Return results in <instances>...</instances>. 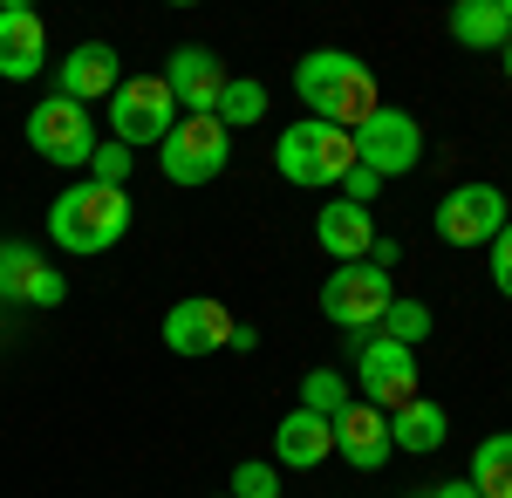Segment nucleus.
Returning a JSON list of instances; mask_svg holds the SVG:
<instances>
[{
  "mask_svg": "<svg viewBox=\"0 0 512 498\" xmlns=\"http://www.w3.org/2000/svg\"><path fill=\"white\" fill-rule=\"evenodd\" d=\"M294 96L308 103L315 123L349 130V137L383 110V89H376V76H369V62L349 55V48H308V55L294 62Z\"/></svg>",
  "mask_w": 512,
  "mask_h": 498,
  "instance_id": "1",
  "label": "nucleus"
},
{
  "mask_svg": "<svg viewBox=\"0 0 512 498\" xmlns=\"http://www.w3.org/2000/svg\"><path fill=\"white\" fill-rule=\"evenodd\" d=\"M123 232H130V192H110V185H69L48 205V239L62 253H110Z\"/></svg>",
  "mask_w": 512,
  "mask_h": 498,
  "instance_id": "2",
  "label": "nucleus"
},
{
  "mask_svg": "<svg viewBox=\"0 0 512 498\" xmlns=\"http://www.w3.org/2000/svg\"><path fill=\"white\" fill-rule=\"evenodd\" d=\"M274 164H280V178L301 185V192H342V178L355 171V137L349 130H328L315 116H301V123L280 130Z\"/></svg>",
  "mask_w": 512,
  "mask_h": 498,
  "instance_id": "3",
  "label": "nucleus"
},
{
  "mask_svg": "<svg viewBox=\"0 0 512 498\" xmlns=\"http://www.w3.org/2000/svg\"><path fill=\"white\" fill-rule=\"evenodd\" d=\"M158 164L171 185H212L226 164H233V130L219 123V116H178L171 123V137L158 144Z\"/></svg>",
  "mask_w": 512,
  "mask_h": 498,
  "instance_id": "4",
  "label": "nucleus"
},
{
  "mask_svg": "<svg viewBox=\"0 0 512 498\" xmlns=\"http://www.w3.org/2000/svg\"><path fill=\"white\" fill-rule=\"evenodd\" d=\"M96 144H103V130H96V123H89V110H82V103H69V96H41L35 110H28V151H35L41 164L89 171Z\"/></svg>",
  "mask_w": 512,
  "mask_h": 498,
  "instance_id": "5",
  "label": "nucleus"
},
{
  "mask_svg": "<svg viewBox=\"0 0 512 498\" xmlns=\"http://www.w3.org/2000/svg\"><path fill=\"white\" fill-rule=\"evenodd\" d=\"M355 164L376 171V178H410L424 164V123L410 110H396V103H383V110L355 130Z\"/></svg>",
  "mask_w": 512,
  "mask_h": 498,
  "instance_id": "6",
  "label": "nucleus"
},
{
  "mask_svg": "<svg viewBox=\"0 0 512 498\" xmlns=\"http://www.w3.org/2000/svg\"><path fill=\"white\" fill-rule=\"evenodd\" d=\"M417 376H424L417 348L383 342V335H362V342H355V389H362V403H376L383 417L417 396Z\"/></svg>",
  "mask_w": 512,
  "mask_h": 498,
  "instance_id": "7",
  "label": "nucleus"
},
{
  "mask_svg": "<svg viewBox=\"0 0 512 498\" xmlns=\"http://www.w3.org/2000/svg\"><path fill=\"white\" fill-rule=\"evenodd\" d=\"M178 123V96L164 89V76H123V89L110 96V137L123 151L137 144H164Z\"/></svg>",
  "mask_w": 512,
  "mask_h": 498,
  "instance_id": "8",
  "label": "nucleus"
},
{
  "mask_svg": "<svg viewBox=\"0 0 512 498\" xmlns=\"http://www.w3.org/2000/svg\"><path fill=\"white\" fill-rule=\"evenodd\" d=\"M396 301L390 273L369 267V260H355V267H335L321 280V314L335 321V328H349V335H369L376 321H383V307Z\"/></svg>",
  "mask_w": 512,
  "mask_h": 498,
  "instance_id": "9",
  "label": "nucleus"
},
{
  "mask_svg": "<svg viewBox=\"0 0 512 498\" xmlns=\"http://www.w3.org/2000/svg\"><path fill=\"white\" fill-rule=\"evenodd\" d=\"M512 226L506 212V192L499 185H451V192L437 198V239L444 246H492L499 232Z\"/></svg>",
  "mask_w": 512,
  "mask_h": 498,
  "instance_id": "10",
  "label": "nucleus"
},
{
  "mask_svg": "<svg viewBox=\"0 0 512 498\" xmlns=\"http://www.w3.org/2000/svg\"><path fill=\"white\" fill-rule=\"evenodd\" d=\"M226 69H219V55L212 48H198V41H178L171 48V62H164V89L178 96V110L185 116H219V96H226Z\"/></svg>",
  "mask_w": 512,
  "mask_h": 498,
  "instance_id": "11",
  "label": "nucleus"
},
{
  "mask_svg": "<svg viewBox=\"0 0 512 498\" xmlns=\"http://www.w3.org/2000/svg\"><path fill=\"white\" fill-rule=\"evenodd\" d=\"M233 307L212 301V294H192V301H178L164 314V348L171 355H219V348H233Z\"/></svg>",
  "mask_w": 512,
  "mask_h": 498,
  "instance_id": "12",
  "label": "nucleus"
},
{
  "mask_svg": "<svg viewBox=\"0 0 512 498\" xmlns=\"http://www.w3.org/2000/svg\"><path fill=\"white\" fill-rule=\"evenodd\" d=\"M69 280L41 260L28 239H0V301L7 307H62Z\"/></svg>",
  "mask_w": 512,
  "mask_h": 498,
  "instance_id": "13",
  "label": "nucleus"
},
{
  "mask_svg": "<svg viewBox=\"0 0 512 498\" xmlns=\"http://www.w3.org/2000/svg\"><path fill=\"white\" fill-rule=\"evenodd\" d=\"M48 62V28L28 0H0V82H35Z\"/></svg>",
  "mask_w": 512,
  "mask_h": 498,
  "instance_id": "14",
  "label": "nucleus"
},
{
  "mask_svg": "<svg viewBox=\"0 0 512 498\" xmlns=\"http://www.w3.org/2000/svg\"><path fill=\"white\" fill-rule=\"evenodd\" d=\"M55 89L69 96V103H96V96H117L123 89V62L110 41H76L69 55H62V76H55Z\"/></svg>",
  "mask_w": 512,
  "mask_h": 498,
  "instance_id": "15",
  "label": "nucleus"
},
{
  "mask_svg": "<svg viewBox=\"0 0 512 498\" xmlns=\"http://www.w3.org/2000/svg\"><path fill=\"white\" fill-rule=\"evenodd\" d=\"M315 239H321V253H335V267H355V260H369V246H376V219H369V205H355V198H328L315 212Z\"/></svg>",
  "mask_w": 512,
  "mask_h": 498,
  "instance_id": "16",
  "label": "nucleus"
},
{
  "mask_svg": "<svg viewBox=\"0 0 512 498\" xmlns=\"http://www.w3.org/2000/svg\"><path fill=\"white\" fill-rule=\"evenodd\" d=\"M390 417L376 410V403H349L342 417H335V458H349L355 471H383L390 458Z\"/></svg>",
  "mask_w": 512,
  "mask_h": 498,
  "instance_id": "17",
  "label": "nucleus"
},
{
  "mask_svg": "<svg viewBox=\"0 0 512 498\" xmlns=\"http://www.w3.org/2000/svg\"><path fill=\"white\" fill-rule=\"evenodd\" d=\"M335 458V423L315 417V410H294V417L274 423V464L280 471H315V464Z\"/></svg>",
  "mask_w": 512,
  "mask_h": 498,
  "instance_id": "18",
  "label": "nucleus"
},
{
  "mask_svg": "<svg viewBox=\"0 0 512 498\" xmlns=\"http://www.w3.org/2000/svg\"><path fill=\"white\" fill-rule=\"evenodd\" d=\"M444 437H451V417H444V403H431V396H410L403 410H390V444L396 451L431 458V451H444Z\"/></svg>",
  "mask_w": 512,
  "mask_h": 498,
  "instance_id": "19",
  "label": "nucleus"
},
{
  "mask_svg": "<svg viewBox=\"0 0 512 498\" xmlns=\"http://www.w3.org/2000/svg\"><path fill=\"white\" fill-rule=\"evenodd\" d=\"M451 41L458 48H499L506 55V41H512V21H506V0H458L451 7Z\"/></svg>",
  "mask_w": 512,
  "mask_h": 498,
  "instance_id": "20",
  "label": "nucleus"
},
{
  "mask_svg": "<svg viewBox=\"0 0 512 498\" xmlns=\"http://www.w3.org/2000/svg\"><path fill=\"white\" fill-rule=\"evenodd\" d=\"M465 485H472L478 498H512V430H492V437L472 451Z\"/></svg>",
  "mask_w": 512,
  "mask_h": 498,
  "instance_id": "21",
  "label": "nucleus"
},
{
  "mask_svg": "<svg viewBox=\"0 0 512 498\" xmlns=\"http://www.w3.org/2000/svg\"><path fill=\"white\" fill-rule=\"evenodd\" d=\"M437 321H431V307L424 301H410V294H396L390 307H383V321H376V335H383V342H403V348H417L424 342V335H431Z\"/></svg>",
  "mask_w": 512,
  "mask_h": 498,
  "instance_id": "22",
  "label": "nucleus"
},
{
  "mask_svg": "<svg viewBox=\"0 0 512 498\" xmlns=\"http://www.w3.org/2000/svg\"><path fill=\"white\" fill-rule=\"evenodd\" d=\"M260 116H267V82L233 76V82H226V96H219V123H226V130H253Z\"/></svg>",
  "mask_w": 512,
  "mask_h": 498,
  "instance_id": "23",
  "label": "nucleus"
},
{
  "mask_svg": "<svg viewBox=\"0 0 512 498\" xmlns=\"http://www.w3.org/2000/svg\"><path fill=\"white\" fill-rule=\"evenodd\" d=\"M355 396H349V376H335V369H308V376H301V410H315V417H342V410H349Z\"/></svg>",
  "mask_w": 512,
  "mask_h": 498,
  "instance_id": "24",
  "label": "nucleus"
},
{
  "mask_svg": "<svg viewBox=\"0 0 512 498\" xmlns=\"http://www.w3.org/2000/svg\"><path fill=\"white\" fill-rule=\"evenodd\" d=\"M130 164H137V151H123L117 137H103V144H96V157H89V185L123 192V185H130Z\"/></svg>",
  "mask_w": 512,
  "mask_h": 498,
  "instance_id": "25",
  "label": "nucleus"
},
{
  "mask_svg": "<svg viewBox=\"0 0 512 498\" xmlns=\"http://www.w3.org/2000/svg\"><path fill=\"white\" fill-rule=\"evenodd\" d=\"M233 498H280V471L267 458L233 464Z\"/></svg>",
  "mask_w": 512,
  "mask_h": 498,
  "instance_id": "26",
  "label": "nucleus"
},
{
  "mask_svg": "<svg viewBox=\"0 0 512 498\" xmlns=\"http://www.w3.org/2000/svg\"><path fill=\"white\" fill-rule=\"evenodd\" d=\"M492 287H499V294L512 301V226L492 239Z\"/></svg>",
  "mask_w": 512,
  "mask_h": 498,
  "instance_id": "27",
  "label": "nucleus"
},
{
  "mask_svg": "<svg viewBox=\"0 0 512 498\" xmlns=\"http://www.w3.org/2000/svg\"><path fill=\"white\" fill-rule=\"evenodd\" d=\"M376 185H383V178H376V171H362V164H355L349 178H342V198H355V205H369V198H376Z\"/></svg>",
  "mask_w": 512,
  "mask_h": 498,
  "instance_id": "28",
  "label": "nucleus"
},
{
  "mask_svg": "<svg viewBox=\"0 0 512 498\" xmlns=\"http://www.w3.org/2000/svg\"><path fill=\"white\" fill-rule=\"evenodd\" d=\"M431 498H478V492H472V485H465V478H451V485H437Z\"/></svg>",
  "mask_w": 512,
  "mask_h": 498,
  "instance_id": "29",
  "label": "nucleus"
},
{
  "mask_svg": "<svg viewBox=\"0 0 512 498\" xmlns=\"http://www.w3.org/2000/svg\"><path fill=\"white\" fill-rule=\"evenodd\" d=\"M506 76H512V41H506Z\"/></svg>",
  "mask_w": 512,
  "mask_h": 498,
  "instance_id": "30",
  "label": "nucleus"
},
{
  "mask_svg": "<svg viewBox=\"0 0 512 498\" xmlns=\"http://www.w3.org/2000/svg\"><path fill=\"white\" fill-rule=\"evenodd\" d=\"M212 498H233V492H212Z\"/></svg>",
  "mask_w": 512,
  "mask_h": 498,
  "instance_id": "31",
  "label": "nucleus"
},
{
  "mask_svg": "<svg viewBox=\"0 0 512 498\" xmlns=\"http://www.w3.org/2000/svg\"><path fill=\"white\" fill-rule=\"evenodd\" d=\"M0 314H7V301H0Z\"/></svg>",
  "mask_w": 512,
  "mask_h": 498,
  "instance_id": "32",
  "label": "nucleus"
},
{
  "mask_svg": "<svg viewBox=\"0 0 512 498\" xmlns=\"http://www.w3.org/2000/svg\"><path fill=\"white\" fill-rule=\"evenodd\" d=\"M417 498H431V492H417Z\"/></svg>",
  "mask_w": 512,
  "mask_h": 498,
  "instance_id": "33",
  "label": "nucleus"
}]
</instances>
